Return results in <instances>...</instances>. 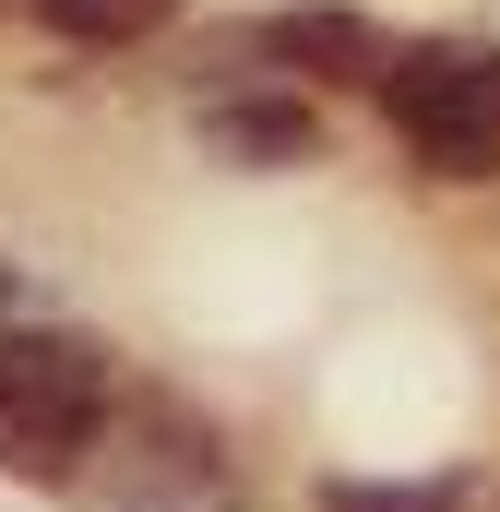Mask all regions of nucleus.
Segmentation results:
<instances>
[{
	"label": "nucleus",
	"instance_id": "obj_1",
	"mask_svg": "<svg viewBox=\"0 0 500 512\" xmlns=\"http://www.w3.org/2000/svg\"><path fill=\"white\" fill-rule=\"evenodd\" d=\"M120 417V370L72 322H12L0 334V477H72L96 429Z\"/></svg>",
	"mask_w": 500,
	"mask_h": 512
},
{
	"label": "nucleus",
	"instance_id": "obj_2",
	"mask_svg": "<svg viewBox=\"0 0 500 512\" xmlns=\"http://www.w3.org/2000/svg\"><path fill=\"white\" fill-rule=\"evenodd\" d=\"M393 143L429 179H500V36H417L381 72Z\"/></svg>",
	"mask_w": 500,
	"mask_h": 512
},
{
	"label": "nucleus",
	"instance_id": "obj_3",
	"mask_svg": "<svg viewBox=\"0 0 500 512\" xmlns=\"http://www.w3.org/2000/svg\"><path fill=\"white\" fill-rule=\"evenodd\" d=\"M250 48L274 72H310V84H381L393 72V36H381L358 0H286V12L250 24Z\"/></svg>",
	"mask_w": 500,
	"mask_h": 512
},
{
	"label": "nucleus",
	"instance_id": "obj_4",
	"mask_svg": "<svg viewBox=\"0 0 500 512\" xmlns=\"http://www.w3.org/2000/svg\"><path fill=\"white\" fill-rule=\"evenodd\" d=\"M203 155H227V167H310L322 155V108L310 96H215L203 108Z\"/></svg>",
	"mask_w": 500,
	"mask_h": 512
},
{
	"label": "nucleus",
	"instance_id": "obj_5",
	"mask_svg": "<svg viewBox=\"0 0 500 512\" xmlns=\"http://www.w3.org/2000/svg\"><path fill=\"white\" fill-rule=\"evenodd\" d=\"M179 0H36V24L48 36H72V48H131V36H155Z\"/></svg>",
	"mask_w": 500,
	"mask_h": 512
},
{
	"label": "nucleus",
	"instance_id": "obj_6",
	"mask_svg": "<svg viewBox=\"0 0 500 512\" xmlns=\"http://www.w3.org/2000/svg\"><path fill=\"white\" fill-rule=\"evenodd\" d=\"M322 512H465V477H322Z\"/></svg>",
	"mask_w": 500,
	"mask_h": 512
}]
</instances>
